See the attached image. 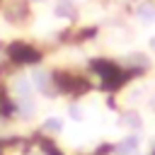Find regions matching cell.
<instances>
[{
  "mask_svg": "<svg viewBox=\"0 0 155 155\" xmlns=\"http://www.w3.org/2000/svg\"><path fill=\"white\" fill-rule=\"evenodd\" d=\"M136 17H138V22H140V24L153 27V24H155V2L143 0V2L136 7Z\"/></svg>",
  "mask_w": 155,
  "mask_h": 155,
  "instance_id": "6da1fadb",
  "label": "cell"
},
{
  "mask_svg": "<svg viewBox=\"0 0 155 155\" xmlns=\"http://www.w3.org/2000/svg\"><path fill=\"white\" fill-rule=\"evenodd\" d=\"M138 136H126L124 140H119V145H116V155H133L136 150H138Z\"/></svg>",
  "mask_w": 155,
  "mask_h": 155,
  "instance_id": "7a4b0ae2",
  "label": "cell"
},
{
  "mask_svg": "<svg viewBox=\"0 0 155 155\" xmlns=\"http://www.w3.org/2000/svg\"><path fill=\"white\" fill-rule=\"evenodd\" d=\"M41 128H44L46 133H61V131H63V119H61V116H48V119H44Z\"/></svg>",
  "mask_w": 155,
  "mask_h": 155,
  "instance_id": "3957f363",
  "label": "cell"
},
{
  "mask_svg": "<svg viewBox=\"0 0 155 155\" xmlns=\"http://www.w3.org/2000/svg\"><path fill=\"white\" fill-rule=\"evenodd\" d=\"M15 92H17L22 99H29V94H31V82H29L27 78H17V82H15Z\"/></svg>",
  "mask_w": 155,
  "mask_h": 155,
  "instance_id": "277c9868",
  "label": "cell"
},
{
  "mask_svg": "<svg viewBox=\"0 0 155 155\" xmlns=\"http://www.w3.org/2000/svg\"><path fill=\"white\" fill-rule=\"evenodd\" d=\"M34 85H36L41 92L51 94V92H48V73H44V70H36V73H34Z\"/></svg>",
  "mask_w": 155,
  "mask_h": 155,
  "instance_id": "5b68a950",
  "label": "cell"
},
{
  "mask_svg": "<svg viewBox=\"0 0 155 155\" xmlns=\"http://www.w3.org/2000/svg\"><path fill=\"white\" fill-rule=\"evenodd\" d=\"M56 15H58V17H73V2H70V0H58Z\"/></svg>",
  "mask_w": 155,
  "mask_h": 155,
  "instance_id": "8992f818",
  "label": "cell"
},
{
  "mask_svg": "<svg viewBox=\"0 0 155 155\" xmlns=\"http://www.w3.org/2000/svg\"><path fill=\"white\" fill-rule=\"evenodd\" d=\"M124 124H126L128 128H133V131H136V128H140V124H143V121H140V116H138L136 111H128V114L124 116Z\"/></svg>",
  "mask_w": 155,
  "mask_h": 155,
  "instance_id": "52a82bcc",
  "label": "cell"
},
{
  "mask_svg": "<svg viewBox=\"0 0 155 155\" xmlns=\"http://www.w3.org/2000/svg\"><path fill=\"white\" fill-rule=\"evenodd\" d=\"M124 61H126V63H131V65H148V58H145L143 53H128Z\"/></svg>",
  "mask_w": 155,
  "mask_h": 155,
  "instance_id": "ba28073f",
  "label": "cell"
},
{
  "mask_svg": "<svg viewBox=\"0 0 155 155\" xmlns=\"http://www.w3.org/2000/svg\"><path fill=\"white\" fill-rule=\"evenodd\" d=\"M68 114H70L73 121H82V119H85V111H82V107H78V104H73V107L68 109Z\"/></svg>",
  "mask_w": 155,
  "mask_h": 155,
  "instance_id": "9c48e42d",
  "label": "cell"
},
{
  "mask_svg": "<svg viewBox=\"0 0 155 155\" xmlns=\"http://www.w3.org/2000/svg\"><path fill=\"white\" fill-rule=\"evenodd\" d=\"M19 109H22V114H24V116H31V114H34V102H31V99H22Z\"/></svg>",
  "mask_w": 155,
  "mask_h": 155,
  "instance_id": "30bf717a",
  "label": "cell"
},
{
  "mask_svg": "<svg viewBox=\"0 0 155 155\" xmlns=\"http://www.w3.org/2000/svg\"><path fill=\"white\" fill-rule=\"evenodd\" d=\"M148 46H150V51L155 53V36H150V41H148Z\"/></svg>",
  "mask_w": 155,
  "mask_h": 155,
  "instance_id": "8fae6325",
  "label": "cell"
},
{
  "mask_svg": "<svg viewBox=\"0 0 155 155\" xmlns=\"http://www.w3.org/2000/svg\"><path fill=\"white\" fill-rule=\"evenodd\" d=\"M148 104H150V109H153V111H155V94H153V97H150V102H148Z\"/></svg>",
  "mask_w": 155,
  "mask_h": 155,
  "instance_id": "7c38bea8",
  "label": "cell"
},
{
  "mask_svg": "<svg viewBox=\"0 0 155 155\" xmlns=\"http://www.w3.org/2000/svg\"><path fill=\"white\" fill-rule=\"evenodd\" d=\"M36 2H44V0H36Z\"/></svg>",
  "mask_w": 155,
  "mask_h": 155,
  "instance_id": "4fadbf2b",
  "label": "cell"
}]
</instances>
